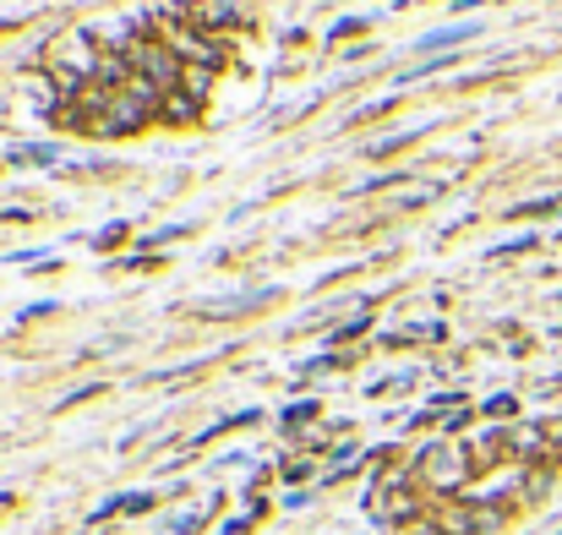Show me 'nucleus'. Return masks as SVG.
Masks as SVG:
<instances>
[{"instance_id": "nucleus-1", "label": "nucleus", "mask_w": 562, "mask_h": 535, "mask_svg": "<svg viewBox=\"0 0 562 535\" xmlns=\"http://www.w3.org/2000/svg\"><path fill=\"white\" fill-rule=\"evenodd\" d=\"M469 470H475V459H469V448H459V442H431V448L415 459V475H420L431 491H459V486L469 481Z\"/></svg>"}, {"instance_id": "nucleus-2", "label": "nucleus", "mask_w": 562, "mask_h": 535, "mask_svg": "<svg viewBox=\"0 0 562 535\" xmlns=\"http://www.w3.org/2000/svg\"><path fill=\"white\" fill-rule=\"evenodd\" d=\"M132 72L143 77V83H154L159 94H175V83H181V56L170 50V45H159V39H137L132 45Z\"/></svg>"}, {"instance_id": "nucleus-3", "label": "nucleus", "mask_w": 562, "mask_h": 535, "mask_svg": "<svg viewBox=\"0 0 562 535\" xmlns=\"http://www.w3.org/2000/svg\"><path fill=\"white\" fill-rule=\"evenodd\" d=\"M497 524H502V508H491V502H448L437 513L442 535H480V530H497Z\"/></svg>"}, {"instance_id": "nucleus-4", "label": "nucleus", "mask_w": 562, "mask_h": 535, "mask_svg": "<svg viewBox=\"0 0 562 535\" xmlns=\"http://www.w3.org/2000/svg\"><path fill=\"white\" fill-rule=\"evenodd\" d=\"M235 23V7H224V0H197L192 7V28H230Z\"/></svg>"}, {"instance_id": "nucleus-5", "label": "nucleus", "mask_w": 562, "mask_h": 535, "mask_svg": "<svg viewBox=\"0 0 562 535\" xmlns=\"http://www.w3.org/2000/svg\"><path fill=\"white\" fill-rule=\"evenodd\" d=\"M540 453H562V421H546V426H540Z\"/></svg>"}, {"instance_id": "nucleus-6", "label": "nucleus", "mask_w": 562, "mask_h": 535, "mask_svg": "<svg viewBox=\"0 0 562 535\" xmlns=\"http://www.w3.org/2000/svg\"><path fill=\"white\" fill-rule=\"evenodd\" d=\"M399 535H442L437 519H415V524H399Z\"/></svg>"}]
</instances>
